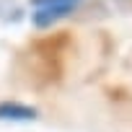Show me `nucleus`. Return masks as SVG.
<instances>
[{
  "mask_svg": "<svg viewBox=\"0 0 132 132\" xmlns=\"http://www.w3.org/2000/svg\"><path fill=\"white\" fill-rule=\"evenodd\" d=\"M75 0H52V3H39L36 13H34V23L36 26H49L60 18H65L68 13H73Z\"/></svg>",
  "mask_w": 132,
  "mask_h": 132,
  "instance_id": "f257e3e1",
  "label": "nucleus"
},
{
  "mask_svg": "<svg viewBox=\"0 0 132 132\" xmlns=\"http://www.w3.org/2000/svg\"><path fill=\"white\" fill-rule=\"evenodd\" d=\"M34 117H36V111L23 104H16V101L0 104V119H34Z\"/></svg>",
  "mask_w": 132,
  "mask_h": 132,
  "instance_id": "f03ea898",
  "label": "nucleus"
},
{
  "mask_svg": "<svg viewBox=\"0 0 132 132\" xmlns=\"http://www.w3.org/2000/svg\"><path fill=\"white\" fill-rule=\"evenodd\" d=\"M34 3H36V5H39V3H52V0H34Z\"/></svg>",
  "mask_w": 132,
  "mask_h": 132,
  "instance_id": "7ed1b4c3",
  "label": "nucleus"
}]
</instances>
